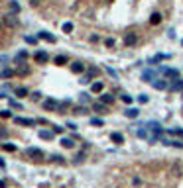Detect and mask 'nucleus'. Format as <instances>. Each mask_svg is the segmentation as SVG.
<instances>
[{"label": "nucleus", "instance_id": "nucleus-1", "mask_svg": "<svg viewBox=\"0 0 183 188\" xmlns=\"http://www.w3.org/2000/svg\"><path fill=\"white\" fill-rule=\"evenodd\" d=\"M41 106H43V110H47V112H57L59 110V104H57L55 98H45Z\"/></svg>", "mask_w": 183, "mask_h": 188}, {"label": "nucleus", "instance_id": "nucleus-2", "mask_svg": "<svg viewBox=\"0 0 183 188\" xmlns=\"http://www.w3.org/2000/svg\"><path fill=\"white\" fill-rule=\"evenodd\" d=\"M26 155L30 157V159H43V151H41V149H37V147H28L26 149Z\"/></svg>", "mask_w": 183, "mask_h": 188}, {"label": "nucleus", "instance_id": "nucleus-3", "mask_svg": "<svg viewBox=\"0 0 183 188\" xmlns=\"http://www.w3.org/2000/svg\"><path fill=\"white\" fill-rule=\"evenodd\" d=\"M167 90L169 92H175V90H183V81L179 77L177 78H171V82L167 84Z\"/></svg>", "mask_w": 183, "mask_h": 188}, {"label": "nucleus", "instance_id": "nucleus-4", "mask_svg": "<svg viewBox=\"0 0 183 188\" xmlns=\"http://www.w3.org/2000/svg\"><path fill=\"white\" fill-rule=\"evenodd\" d=\"M150 84H152L156 90H167V81H164V78H154Z\"/></svg>", "mask_w": 183, "mask_h": 188}, {"label": "nucleus", "instance_id": "nucleus-5", "mask_svg": "<svg viewBox=\"0 0 183 188\" xmlns=\"http://www.w3.org/2000/svg\"><path fill=\"white\" fill-rule=\"evenodd\" d=\"M136 41H138L136 33H132V31L124 33V45H126V47H132V45H136Z\"/></svg>", "mask_w": 183, "mask_h": 188}, {"label": "nucleus", "instance_id": "nucleus-6", "mask_svg": "<svg viewBox=\"0 0 183 188\" xmlns=\"http://www.w3.org/2000/svg\"><path fill=\"white\" fill-rule=\"evenodd\" d=\"M37 39H43V41H49V43H55L57 37L51 35L49 31H40V33H37Z\"/></svg>", "mask_w": 183, "mask_h": 188}, {"label": "nucleus", "instance_id": "nucleus-7", "mask_svg": "<svg viewBox=\"0 0 183 188\" xmlns=\"http://www.w3.org/2000/svg\"><path fill=\"white\" fill-rule=\"evenodd\" d=\"M156 74H157V73H156L154 69H148V71H144V73H142V81H146V82H152L154 78H157Z\"/></svg>", "mask_w": 183, "mask_h": 188}, {"label": "nucleus", "instance_id": "nucleus-8", "mask_svg": "<svg viewBox=\"0 0 183 188\" xmlns=\"http://www.w3.org/2000/svg\"><path fill=\"white\" fill-rule=\"evenodd\" d=\"M146 127L150 129V131L157 133V135L161 133V124H160V122H148V124H146Z\"/></svg>", "mask_w": 183, "mask_h": 188}, {"label": "nucleus", "instance_id": "nucleus-9", "mask_svg": "<svg viewBox=\"0 0 183 188\" xmlns=\"http://www.w3.org/2000/svg\"><path fill=\"white\" fill-rule=\"evenodd\" d=\"M161 73H164L165 77H169V78H177V77H179V71H175V69H167V67H161Z\"/></svg>", "mask_w": 183, "mask_h": 188}, {"label": "nucleus", "instance_id": "nucleus-10", "mask_svg": "<svg viewBox=\"0 0 183 188\" xmlns=\"http://www.w3.org/2000/svg\"><path fill=\"white\" fill-rule=\"evenodd\" d=\"M124 116L130 118V120H134V118L140 116V110H138V108H126V110H124Z\"/></svg>", "mask_w": 183, "mask_h": 188}, {"label": "nucleus", "instance_id": "nucleus-11", "mask_svg": "<svg viewBox=\"0 0 183 188\" xmlns=\"http://www.w3.org/2000/svg\"><path fill=\"white\" fill-rule=\"evenodd\" d=\"M14 122L18 125H36V120H30V118H14Z\"/></svg>", "mask_w": 183, "mask_h": 188}, {"label": "nucleus", "instance_id": "nucleus-12", "mask_svg": "<svg viewBox=\"0 0 183 188\" xmlns=\"http://www.w3.org/2000/svg\"><path fill=\"white\" fill-rule=\"evenodd\" d=\"M71 71L75 74H81L83 71H85V65L83 63H79V61H75V63H71Z\"/></svg>", "mask_w": 183, "mask_h": 188}, {"label": "nucleus", "instance_id": "nucleus-13", "mask_svg": "<svg viewBox=\"0 0 183 188\" xmlns=\"http://www.w3.org/2000/svg\"><path fill=\"white\" fill-rule=\"evenodd\" d=\"M36 61L43 65V63H47V61H49V55H47L45 51H37V53H36Z\"/></svg>", "mask_w": 183, "mask_h": 188}, {"label": "nucleus", "instance_id": "nucleus-14", "mask_svg": "<svg viewBox=\"0 0 183 188\" xmlns=\"http://www.w3.org/2000/svg\"><path fill=\"white\" fill-rule=\"evenodd\" d=\"M4 18H6L4 22H6L8 26H12V28H16V26H18V20H16V14H8V16H4Z\"/></svg>", "mask_w": 183, "mask_h": 188}, {"label": "nucleus", "instance_id": "nucleus-15", "mask_svg": "<svg viewBox=\"0 0 183 188\" xmlns=\"http://www.w3.org/2000/svg\"><path fill=\"white\" fill-rule=\"evenodd\" d=\"M93 110L97 112V114H105V112H106V104H102V102H95V104H93Z\"/></svg>", "mask_w": 183, "mask_h": 188}, {"label": "nucleus", "instance_id": "nucleus-16", "mask_svg": "<svg viewBox=\"0 0 183 188\" xmlns=\"http://www.w3.org/2000/svg\"><path fill=\"white\" fill-rule=\"evenodd\" d=\"M110 139L114 141L116 145H120V143H124V135L122 133H118V131H114V133H110Z\"/></svg>", "mask_w": 183, "mask_h": 188}, {"label": "nucleus", "instance_id": "nucleus-17", "mask_svg": "<svg viewBox=\"0 0 183 188\" xmlns=\"http://www.w3.org/2000/svg\"><path fill=\"white\" fill-rule=\"evenodd\" d=\"M14 94L18 96V98H26V96H28V88H26V86H18V88H14Z\"/></svg>", "mask_w": 183, "mask_h": 188}, {"label": "nucleus", "instance_id": "nucleus-18", "mask_svg": "<svg viewBox=\"0 0 183 188\" xmlns=\"http://www.w3.org/2000/svg\"><path fill=\"white\" fill-rule=\"evenodd\" d=\"M160 22H161V14L160 12H154V14L150 16V24H152V26H157Z\"/></svg>", "mask_w": 183, "mask_h": 188}, {"label": "nucleus", "instance_id": "nucleus-19", "mask_svg": "<svg viewBox=\"0 0 183 188\" xmlns=\"http://www.w3.org/2000/svg\"><path fill=\"white\" fill-rule=\"evenodd\" d=\"M40 137L45 139V141H49V139H53V131H49V129H40Z\"/></svg>", "mask_w": 183, "mask_h": 188}, {"label": "nucleus", "instance_id": "nucleus-20", "mask_svg": "<svg viewBox=\"0 0 183 188\" xmlns=\"http://www.w3.org/2000/svg\"><path fill=\"white\" fill-rule=\"evenodd\" d=\"M101 102L109 106V104L114 102V96H112V94H105V92H102V94H101Z\"/></svg>", "mask_w": 183, "mask_h": 188}, {"label": "nucleus", "instance_id": "nucleus-21", "mask_svg": "<svg viewBox=\"0 0 183 188\" xmlns=\"http://www.w3.org/2000/svg\"><path fill=\"white\" fill-rule=\"evenodd\" d=\"M61 145H63L65 149H73L75 147V141L69 139V137H63V139H61Z\"/></svg>", "mask_w": 183, "mask_h": 188}, {"label": "nucleus", "instance_id": "nucleus-22", "mask_svg": "<svg viewBox=\"0 0 183 188\" xmlns=\"http://www.w3.org/2000/svg\"><path fill=\"white\" fill-rule=\"evenodd\" d=\"M26 59H28V51H20L18 55H16V63H20V65H22Z\"/></svg>", "mask_w": 183, "mask_h": 188}, {"label": "nucleus", "instance_id": "nucleus-23", "mask_svg": "<svg viewBox=\"0 0 183 188\" xmlns=\"http://www.w3.org/2000/svg\"><path fill=\"white\" fill-rule=\"evenodd\" d=\"M165 59H169V55H165V53H160V55H156L150 63H152V65H156L157 61H165Z\"/></svg>", "mask_w": 183, "mask_h": 188}, {"label": "nucleus", "instance_id": "nucleus-24", "mask_svg": "<svg viewBox=\"0 0 183 188\" xmlns=\"http://www.w3.org/2000/svg\"><path fill=\"white\" fill-rule=\"evenodd\" d=\"M102 86H105V84H102L101 81H97V82H93V84H91V90H93V92H101Z\"/></svg>", "mask_w": 183, "mask_h": 188}, {"label": "nucleus", "instance_id": "nucleus-25", "mask_svg": "<svg viewBox=\"0 0 183 188\" xmlns=\"http://www.w3.org/2000/svg\"><path fill=\"white\" fill-rule=\"evenodd\" d=\"M0 77H2V78H10V77H14V71H12V69H8V67H6V69H4L2 73H0Z\"/></svg>", "mask_w": 183, "mask_h": 188}, {"label": "nucleus", "instance_id": "nucleus-26", "mask_svg": "<svg viewBox=\"0 0 183 188\" xmlns=\"http://www.w3.org/2000/svg\"><path fill=\"white\" fill-rule=\"evenodd\" d=\"M53 63H55V65H65V63H67V57H65V55H57L55 59H53Z\"/></svg>", "mask_w": 183, "mask_h": 188}, {"label": "nucleus", "instance_id": "nucleus-27", "mask_svg": "<svg viewBox=\"0 0 183 188\" xmlns=\"http://www.w3.org/2000/svg\"><path fill=\"white\" fill-rule=\"evenodd\" d=\"M10 10H12V14H18V12H20V4L16 2V0L10 2Z\"/></svg>", "mask_w": 183, "mask_h": 188}, {"label": "nucleus", "instance_id": "nucleus-28", "mask_svg": "<svg viewBox=\"0 0 183 188\" xmlns=\"http://www.w3.org/2000/svg\"><path fill=\"white\" fill-rule=\"evenodd\" d=\"M73 112H75V114H79V116H83V114H87L89 110H87L85 106H75V108H73Z\"/></svg>", "mask_w": 183, "mask_h": 188}, {"label": "nucleus", "instance_id": "nucleus-29", "mask_svg": "<svg viewBox=\"0 0 183 188\" xmlns=\"http://www.w3.org/2000/svg\"><path fill=\"white\" fill-rule=\"evenodd\" d=\"M63 31H65V33H71V31H73V24H71V22H65V24H63Z\"/></svg>", "mask_w": 183, "mask_h": 188}, {"label": "nucleus", "instance_id": "nucleus-30", "mask_svg": "<svg viewBox=\"0 0 183 188\" xmlns=\"http://www.w3.org/2000/svg\"><path fill=\"white\" fill-rule=\"evenodd\" d=\"M120 98H122V102H126V104H132V102H134V98H132L130 94H122Z\"/></svg>", "mask_w": 183, "mask_h": 188}, {"label": "nucleus", "instance_id": "nucleus-31", "mask_svg": "<svg viewBox=\"0 0 183 188\" xmlns=\"http://www.w3.org/2000/svg\"><path fill=\"white\" fill-rule=\"evenodd\" d=\"M24 41H26V43H30V45H34L36 41H37V37H32V35H26L24 37Z\"/></svg>", "mask_w": 183, "mask_h": 188}, {"label": "nucleus", "instance_id": "nucleus-32", "mask_svg": "<svg viewBox=\"0 0 183 188\" xmlns=\"http://www.w3.org/2000/svg\"><path fill=\"white\" fill-rule=\"evenodd\" d=\"M89 124L91 125H102L105 122H102V120H98V118H93V120H89Z\"/></svg>", "mask_w": 183, "mask_h": 188}, {"label": "nucleus", "instance_id": "nucleus-33", "mask_svg": "<svg viewBox=\"0 0 183 188\" xmlns=\"http://www.w3.org/2000/svg\"><path fill=\"white\" fill-rule=\"evenodd\" d=\"M8 104H10V108H22V104H20V102H16V100H8Z\"/></svg>", "mask_w": 183, "mask_h": 188}, {"label": "nucleus", "instance_id": "nucleus-34", "mask_svg": "<svg viewBox=\"0 0 183 188\" xmlns=\"http://www.w3.org/2000/svg\"><path fill=\"white\" fill-rule=\"evenodd\" d=\"M79 96H81V102H83V104L91 102V96H89V94H85V92H83V94H79Z\"/></svg>", "mask_w": 183, "mask_h": 188}, {"label": "nucleus", "instance_id": "nucleus-35", "mask_svg": "<svg viewBox=\"0 0 183 188\" xmlns=\"http://www.w3.org/2000/svg\"><path fill=\"white\" fill-rule=\"evenodd\" d=\"M136 135H138L140 139H144V137H148V133H146V129H138V131H136Z\"/></svg>", "mask_w": 183, "mask_h": 188}, {"label": "nucleus", "instance_id": "nucleus-36", "mask_svg": "<svg viewBox=\"0 0 183 188\" xmlns=\"http://www.w3.org/2000/svg\"><path fill=\"white\" fill-rule=\"evenodd\" d=\"M4 149H6V151H16V145H12V143H4Z\"/></svg>", "mask_w": 183, "mask_h": 188}, {"label": "nucleus", "instance_id": "nucleus-37", "mask_svg": "<svg viewBox=\"0 0 183 188\" xmlns=\"http://www.w3.org/2000/svg\"><path fill=\"white\" fill-rule=\"evenodd\" d=\"M85 161V153H79L77 157H75V163H83Z\"/></svg>", "mask_w": 183, "mask_h": 188}, {"label": "nucleus", "instance_id": "nucleus-38", "mask_svg": "<svg viewBox=\"0 0 183 188\" xmlns=\"http://www.w3.org/2000/svg\"><path fill=\"white\" fill-rule=\"evenodd\" d=\"M0 116H2V118H10L12 112H10V110H2V112H0Z\"/></svg>", "mask_w": 183, "mask_h": 188}, {"label": "nucleus", "instance_id": "nucleus-39", "mask_svg": "<svg viewBox=\"0 0 183 188\" xmlns=\"http://www.w3.org/2000/svg\"><path fill=\"white\" fill-rule=\"evenodd\" d=\"M138 100H140L142 104H148V96H146V94H140V96H138Z\"/></svg>", "mask_w": 183, "mask_h": 188}, {"label": "nucleus", "instance_id": "nucleus-40", "mask_svg": "<svg viewBox=\"0 0 183 188\" xmlns=\"http://www.w3.org/2000/svg\"><path fill=\"white\" fill-rule=\"evenodd\" d=\"M171 145L177 147V149H183V141H171Z\"/></svg>", "mask_w": 183, "mask_h": 188}, {"label": "nucleus", "instance_id": "nucleus-41", "mask_svg": "<svg viewBox=\"0 0 183 188\" xmlns=\"http://www.w3.org/2000/svg\"><path fill=\"white\" fill-rule=\"evenodd\" d=\"M169 133H175V135H179V137H183V129H173V131H169Z\"/></svg>", "mask_w": 183, "mask_h": 188}, {"label": "nucleus", "instance_id": "nucleus-42", "mask_svg": "<svg viewBox=\"0 0 183 188\" xmlns=\"http://www.w3.org/2000/svg\"><path fill=\"white\" fill-rule=\"evenodd\" d=\"M53 133H63V127H59V125H55V127H53Z\"/></svg>", "mask_w": 183, "mask_h": 188}, {"label": "nucleus", "instance_id": "nucleus-43", "mask_svg": "<svg viewBox=\"0 0 183 188\" xmlns=\"http://www.w3.org/2000/svg\"><path fill=\"white\" fill-rule=\"evenodd\" d=\"M105 43H106V45H109V47H112V45H114V39H112V37H109V39H106V41H105Z\"/></svg>", "mask_w": 183, "mask_h": 188}, {"label": "nucleus", "instance_id": "nucleus-44", "mask_svg": "<svg viewBox=\"0 0 183 188\" xmlns=\"http://www.w3.org/2000/svg\"><path fill=\"white\" fill-rule=\"evenodd\" d=\"M32 98H34V100H40L41 94H40V92H34V94H32Z\"/></svg>", "mask_w": 183, "mask_h": 188}, {"label": "nucleus", "instance_id": "nucleus-45", "mask_svg": "<svg viewBox=\"0 0 183 188\" xmlns=\"http://www.w3.org/2000/svg\"><path fill=\"white\" fill-rule=\"evenodd\" d=\"M18 73H20V74H28V73H30V71H28V69H24V67H22V69H20Z\"/></svg>", "mask_w": 183, "mask_h": 188}, {"label": "nucleus", "instance_id": "nucleus-46", "mask_svg": "<svg viewBox=\"0 0 183 188\" xmlns=\"http://www.w3.org/2000/svg\"><path fill=\"white\" fill-rule=\"evenodd\" d=\"M8 133H6V129H0V137H6Z\"/></svg>", "mask_w": 183, "mask_h": 188}, {"label": "nucleus", "instance_id": "nucleus-47", "mask_svg": "<svg viewBox=\"0 0 183 188\" xmlns=\"http://www.w3.org/2000/svg\"><path fill=\"white\" fill-rule=\"evenodd\" d=\"M4 167H6V165H4V161H2V159H0V169H4Z\"/></svg>", "mask_w": 183, "mask_h": 188}, {"label": "nucleus", "instance_id": "nucleus-48", "mask_svg": "<svg viewBox=\"0 0 183 188\" xmlns=\"http://www.w3.org/2000/svg\"><path fill=\"white\" fill-rule=\"evenodd\" d=\"M4 186H6V182H4V180H0V188H4Z\"/></svg>", "mask_w": 183, "mask_h": 188}, {"label": "nucleus", "instance_id": "nucleus-49", "mask_svg": "<svg viewBox=\"0 0 183 188\" xmlns=\"http://www.w3.org/2000/svg\"><path fill=\"white\" fill-rule=\"evenodd\" d=\"M181 45H183V39H181Z\"/></svg>", "mask_w": 183, "mask_h": 188}, {"label": "nucleus", "instance_id": "nucleus-50", "mask_svg": "<svg viewBox=\"0 0 183 188\" xmlns=\"http://www.w3.org/2000/svg\"><path fill=\"white\" fill-rule=\"evenodd\" d=\"M0 67H2V65H0ZM0 73H2V71H0Z\"/></svg>", "mask_w": 183, "mask_h": 188}, {"label": "nucleus", "instance_id": "nucleus-51", "mask_svg": "<svg viewBox=\"0 0 183 188\" xmlns=\"http://www.w3.org/2000/svg\"><path fill=\"white\" fill-rule=\"evenodd\" d=\"M181 94H183V90H181Z\"/></svg>", "mask_w": 183, "mask_h": 188}]
</instances>
